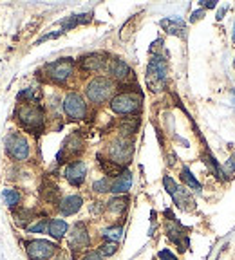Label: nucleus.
Here are the masks:
<instances>
[{
    "label": "nucleus",
    "instance_id": "5",
    "mask_svg": "<svg viewBox=\"0 0 235 260\" xmlns=\"http://www.w3.org/2000/svg\"><path fill=\"white\" fill-rule=\"evenodd\" d=\"M139 96H134L130 92H123L118 94L116 98H112L110 102V109L116 114H134L139 109Z\"/></svg>",
    "mask_w": 235,
    "mask_h": 260
},
{
    "label": "nucleus",
    "instance_id": "7",
    "mask_svg": "<svg viewBox=\"0 0 235 260\" xmlns=\"http://www.w3.org/2000/svg\"><path fill=\"white\" fill-rule=\"evenodd\" d=\"M64 110L71 119H83L85 118L87 107H85V103H83V100H81L80 94L71 92V94H67L64 100Z\"/></svg>",
    "mask_w": 235,
    "mask_h": 260
},
{
    "label": "nucleus",
    "instance_id": "35",
    "mask_svg": "<svg viewBox=\"0 0 235 260\" xmlns=\"http://www.w3.org/2000/svg\"><path fill=\"white\" fill-rule=\"evenodd\" d=\"M203 16V11H195L194 15H192V20H197V18H201Z\"/></svg>",
    "mask_w": 235,
    "mask_h": 260
},
{
    "label": "nucleus",
    "instance_id": "14",
    "mask_svg": "<svg viewBox=\"0 0 235 260\" xmlns=\"http://www.w3.org/2000/svg\"><path fill=\"white\" fill-rule=\"evenodd\" d=\"M161 27H165L168 35H175V37L183 38L187 35V25L179 18H165V20H161Z\"/></svg>",
    "mask_w": 235,
    "mask_h": 260
},
{
    "label": "nucleus",
    "instance_id": "30",
    "mask_svg": "<svg viewBox=\"0 0 235 260\" xmlns=\"http://www.w3.org/2000/svg\"><path fill=\"white\" fill-rule=\"evenodd\" d=\"M64 31H56V32H49V35H44L42 38H38L37 40V45H40L42 42H47V40H53V38H58Z\"/></svg>",
    "mask_w": 235,
    "mask_h": 260
},
{
    "label": "nucleus",
    "instance_id": "8",
    "mask_svg": "<svg viewBox=\"0 0 235 260\" xmlns=\"http://www.w3.org/2000/svg\"><path fill=\"white\" fill-rule=\"evenodd\" d=\"M73 60L71 58H62V60L58 61H53V63H49L47 67H45V71H47L49 78L54 81H65L67 78L73 74Z\"/></svg>",
    "mask_w": 235,
    "mask_h": 260
},
{
    "label": "nucleus",
    "instance_id": "4",
    "mask_svg": "<svg viewBox=\"0 0 235 260\" xmlns=\"http://www.w3.org/2000/svg\"><path fill=\"white\" fill-rule=\"evenodd\" d=\"M56 244L49 242V240H33L27 244V256L31 260H49L56 253Z\"/></svg>",
    "mask_w": 235,
    "mask_h": 260
},
{
    "label": "nucleus",
    "instance_id": "16",
    "mask_svg": "<svg viewBox=\"0 0 235 260\" xmlns=\"http://www.w3.org/2000/svg\"><path fill=\"white\" fill-rule=\"evenodd\" d=\"M105 67V60L102 54H89V56L81 58V69L89 71V73H96V71Z\"/></svg>",
    "mask_w": 235,
    "mask_h": 260
},
{
    "label": "nucleus",
    "instance_id": "3",
    "mask_svg": "<svg viewBox=\"0 0 235 260\" xmlns=\"http://www.w3.org/2000/svg\"><path fill=\"white\" fill-rule=\"evenodd\" d=\"M18 121L31 132H38L44 126V112L35 105H22L18 109Z\"/></svg>",
    "mask_w": 235,
    "mask_h": 260
},
{
    "label": "nucleus",
    "instance_id": "12",
    "mask_svg": "<svg viewBox=\"0 0 235 260\" xmlns=\"http://www.w3.org/2000/svg\"><path fill=\"white\" fill-rule=\"evenodd\" d=\"M130 186H132V174H130L129 170H123L122 174L118 175L116 179L112 181V184H110V191L112 193H127V191L130 190Z\"/></svg>",
    "mask_w": 235,
    "mask_h": 260
},
{
    "label": "nucleus",
    "instance_id": "9",
    "mask_svg": "<svg viewBox=\"0 0 235 260\" xmlns=\"http://www.w3.org/2000/svg\"><path fill=\"white\" fill-rule=\"evenodd\" d=\"M109 155H110V161H114L116 165H127L129 159L132 157V145H130L127 139H118L110 145L109 148Z\"/></svg>",
    "mask_w": 235,
    "mask_h": 260
},
{
    "label": "nucleus",
    "instance_id": "15",
    "mask_svg": "<svg viewBox=\"0 0 235 260\" xmlns=\"http://www.w3.org/2000/svg\"><path fill=\"white\" fill-rule=\"evenodd\" d=\"M172 199H174V203L178 204L179 208H183V210H194L195 203L194 199H192V195L188 193L185 188H179L172 193Z\"/></svg>",
    "mask_w": 235,
    "mask_h": 260
},
{
    "label": "nucleus",
    "instance_id": "1",
    "mask_svg": "<svg viewBox=\"0 0 235 260\" xmlns=\"http://www.w3.org/2000/svg\"><path fill=\"white\" fill-rule=\"evenodd\" d=\"M166 73H168V65L166 60L161 54H156L150 60L149 67H146V81H149V87L152 90H159L161 85L166 80Z\"/></svg>",
    "mask_w": 235,
    "mask_h": 260
},
{
    "label": "nucleus",
    "instance_id": "24",
    "mask_svg": "<svg viewBox=\"0 0 235 260\" xmlns=\"http://www.w3.org/2000/svg\"><path fill=\"white\" fill-rule=\"evenodd\" d=\"M127 203H129L127 197H116V199H112L107 204V208H109V211H112V213H122V211H125Z\"/></svg>",
    "mask_w": 235,
    "mask_h": 260
},
{
    "label": "nucleus",
    "instance_id": "17",
    "mask_svg": "<svg viewBox=\"0 0 235 260\" xmlns=\"http://www.w3.org/2000/svg\"><path fill=\"white\" fill-rule=\"evenodd\" d=\"M110 74H112L116 80H120V81H123V80H127V78L130 76V67L125 63L123 60H112L110 61Z\"/></svg>",
    "mask_w": 235,
    "mask_h": 260
},
{
    "label": "nucleus",
    "instance_id": "33",
    "mask_svg": "<svg viewBox=\"0 0 235 260\" xmlns=\"http://www.w3.org/2000/svg\"><path fill=\"white\" fill-rule=\"evenodd\" d=\"M81 260H102V255H100L98 251H91V253H87Z\"/></svg>",
    "mask_w": 235,
    "mask_h": 260
},
{
    "label": "nucleus",
    "instance_id": "25",
    "mask_svg": "<svg viewBox=\"0 0 235 260\" xmlns=\"http://www.w3.org/2000/svg\"><path fill=\"white\" fill-rule=\"evenodd\" d=\"M122 235H123V228L122 226L107 228L105 232H103V237H105L109 242H118V240L122 239Z\"/></svg>",
    "mask_w": 235,
    "mask_h": 260
},
{
    "label": "nucleus",
    "instance_id": "19",
    "mask_svg": "<svg viewBox=\"0 0 235 260\" xmlns=\"http://www.w3.org/2000/svg\"><path fill=\"white\" fill-rule=\"evenodd\" d=\"M91 18H93V15H73V16H69L65 22H62V31H69V29H73V27H76V25H80V24H87V22H91Z\"/></svg>",
    "mask_w": 235,
    "mask_h": 260
},
{
    "label": "nucleus",
    "instance_id": "2",
    "mask_svg": "<svg viewBox=\"0 0 235 260\" xmlns=\"http://www.w3.org/2000/svg\"><path fill=\"white\" fill-rule=\"evenodd\" d=\"M112 90H114L112 81L107 80V78H103V76H98L87 85V98H89L93 103H98V105H100V103L109 100Z\"/></svg>",
    "mask_w": 235,
    "mask_h": 260
},
{
    "label": "nucleus",
    "instance_id": "27",
    "mask_svg": "<svg viewBox=\"0 0 235 260\" xmlns=\"http://www.w3.org/2000/svg\"><path fill=\"white\" fill-rule=\"evenodd\" d=\"M116 251H118V242H109V240L100 248V255H105V256L114 255Z\"/></svg>",
    "mask_w": 235,
    "mask_h": 260
},
{
    "label": "nucleus",
    "instance_id": "6",
    "mask_svg": "<svg viewBox=\"0 0 235 260\" xmlns=\"http://www.w3.org/2000/svg\"><path fill=\"white\" fill-rule=\"evenodd\" d=\"M6 150L13 159L24 161L29 155V143L25 138H22L20 134H9L6 138Z\"/></svg>",
    "mask_w": 235,
    "mask_h": 260
},
{
    "label": "nucleus",
    "instance_id": "31",
    "mask_svg": "<svg viewBox=\"0 0 235 260\" xmlns=\"http://www.w3.org/2000/svg\"><path fill=\"white\" fill-rule=\"evenodd\" d=\"M159 260H178V258H175V255L170 249H161L159 251Z\"/></svg>",
    "mask_w": 235,
    "mask_h": 260
},
{
    "label": "nucleus",
    "instance_id": "28",
    "mask_svg": "<svg viewBox=\"0 0 235 260\" xmlns=\"http://www.w3.org/2000/svg\"><path fill=\"white\" fill-rule=\"evenodd\" d=\"M47 226H49L47 220H40V222L27 226V232H31V233H44L45 230H47Z\"/></svg>",
    "mask_w": 235,
    "mask_h": 260
},
{
    "label": "nucleus",
    "instance_id": "10",
    "mask_svg": "<svg viewBox=\"0 0 235 260\" xmlns=\"http://www.w3.org/2000/svg\"><path fill=\"white\" fill-rule=\"evenodd\" d=\"M89 233H87V228L83 222H78L73 226L69 235V246L74 249V251H83L85 248H89Z\"/></svg>",
    "mask_w": 235,
    "mask_h": 260
},
{
    "label": "nucleus",
    "instance_id": "32",
    "mask_svg": "<svg viewBox=\"0 0 235 260\" xmlns=\"http://www.w3.org/2000/svg\"><path fill=\"white\" fill-rule=\"evenodd\" d=\"M233 170H235V152L230 155V159L226 161V172H228V174H231Z\"/></svg>",
    "mask_w": 235,
    "mask_h": 260
},
{
    "label": "nucleus",
    "instance_id": "13",
    "mask_svg": "<svg viewBox=\"0 0 235 260\" xmlns=\"http://www.w3.org/2000/svg\"><path fill=\"white\" fill-rule=\"evenodd\" d=\"M81 204H83V199H81L80 195H69V197H65L60 203L62 215H74L76 211H80Z\"/></svg>",
    "mask_w": 235,
    "mask_h": 260
},
{
    "label": "nucleus",
    "instance_id": "22",
    "mask_svg": "<svg viewBox=\"0 0 235 260\" xmlns=\"http://www.w3.org/2000/svg\"><path fill=\"white\" fill-rule=\"evenodd\" d=\"M181 179L188 188H192L194 191H201V184H199V181L192 175V172L188 168H183L181 170Z\"/></svg>",
    "mask_w": 235,
    "mask_h": 260
},
{
    "label": "nucleus",
    "instance_id": "29",
    "mask_svg": "<svg viewBox=\"0 0 235 260\" xmlns=\"http://www.w3.org/2000/svg\"><path fill=\"white\" fill-rule=\"evenodd\" d=\"M35 89H25L22 90L20 94H18V100H25V102H31V100H35Z\"/></svg>",
    "mask_w": 235,
    "mask_h": 260
},
{
    "label": "nucleus",
    "instance_id": "34",
    "mask_svg": "<svg viewBox=\"0 0 235 260\" xmlns=\"http://www.w3.org/2000/svg\"><path fill=\"white\" fill-rule=\"evenodd\" d=\"M203 8L214 9V8H215V2H214V0H204V2H203Z\"/></svg>",
    "mask_w": 235,
    "mask_h": 260
},
{
    "label": "nucleus",
    "instance_id": "23",
    "mask_svg": "<svg viewBox=\"0 0 235 260\" xmlns=\"http://www.w3.org/2000/svg\"><path fill=\"white\" fill-rule=\"evenodd\" d=\"M2 199H4V203L8 204L9 208H15L16 204L20 203V193L16 190H13V188H6V190L2 191Z\"/></svg>",
    "mask_w": 235,
    "mask_h": 260
},
{
    "label": "nucleus",
    "instance_id": "26",
    "mask_svg": "<svg viewBox=\"0 0 235 260\" xmlns=\"http://www.w3.org/2000/svg\"><path fill=\"white\" fill-rule=\"evenodd\" d=\"M110 184H112V181L109 177H103L93 184V190L98 191V193H105V191H110Z\"/></svg>",
    "mask_w": 235,
    "mask_h": 260
},
{
    "label": "nucleus",
    "instance_id": "11",
    "mask_svg": "<svg viewBox=\"0 0 235 260\" xmlns=\"http://www.w3.org/2000/svg\"><path fill=\"white\" fill-rule=\"evenodd\" d=\"M85 175H87V167L83 161H74L65 168V179H67L73 186H80V184L85 181Z\"/></svg>",
    "mask_w": 235,
    "mask_h": 260
},
{
    "label": "nucleus",
    "instance_id": "18",
    "mask_svg": "<svg viewBox=\"0 0 235 260\" xmlns=\"http://www.w3.org/2000/svg\"><path fill=\"white\" fill-rule=\"evenodd\" d=\"M67 230H69V226H67V222H65V220H62V219L51 220V222H49V226H47L49 235L53 237V239H56V240L64 239V235L67 233Z\"/></svg>",
    "mask_w": 235,
    "mask_h": 260
},
{
    "label": "nucleus",
    "instance_id": "21",
    "mask_svg": "<svg viewBox=\"0 0 235 260\" xmlns=\"http://www.w3.org/2000/svg\"><path fill=\"white\" fill-rule=\"evenodd\" d=\"M98 161H100L102 170L105 172L107 175H120L123 172V168L120 167V165H116L114 161H110V159H103L102 155H98Z\"/></svg>",
    "mask_w": 235,
    "mask_h": 260
},
{
    "label": "nucleus",
    "instance_id": "20",
    "mask_svg": "<svg viewBox=\"0 0 235 260\" xmlns=\"http://www.w3.org/2000/svg\"><path fill=\"white\" fill-rule=\"evenodd\" d=\"M81 141L78 139V136H71V138H67V141H65V145H64V150L60 152V154H67L69 155H76L78 152H81Z\"/></svg>",
    "mask_w": 235,
    "mask_h": 260
}]
</instances>
